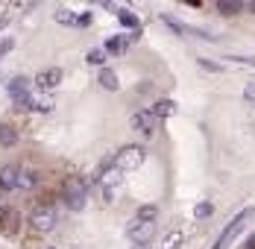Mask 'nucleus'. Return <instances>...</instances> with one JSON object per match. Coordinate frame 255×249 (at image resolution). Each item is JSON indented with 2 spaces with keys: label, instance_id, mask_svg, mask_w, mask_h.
I'll list each match as a JSON object with an SVG mask.
<instances>
[{
  "label": "nucleus",
  "instance_id": "20e7f679",
  "mask_svg": "<svg viewBox=\"0 0 255 249\" xmlns=\"http://www.w3.org/2000/svg\"><path fill=\"white\" fill-rule=\"evenodd\" d=\"M21 229V211L12 205H0V235H15Z\"/></svg>",
  "mask_w": 255,
  "mask_h": 249
},
{
  "label": "nucleus",
  "instance_id": "9d476101",
  "mask_svg": "<svg viewBox=\"0 0 255 249\" xmlns=\"http://www.w3.org/2000/svg\"><path fill=\"white\" fill-rule=\"evenodd\" d=\"M132 38H138V32H132V35H115V38H109L106 41V53H124V50L132 44Z\"/></svg>",
  "mask_w": 255,
  "mask_h": 249
},
{
  "label": "nucleus",
  "instance_id": "4be33fe9",
  "mask_svg": "<svg viewBox=\"0 0 255 249\" xmlns=\"http://www.w3.org/2000/svg\"><path fill=\"white\" fill-rule=\"evenodd\" d=\"M197 65H200L203 71H211V74H217V71H223V65H217V62H208V59H197Z\"/></svg>",
  "mask_w": 255,
  "mask_h": 249
},
{
  "label": "nucleus",
  "instance_id": "9b49d317",
  "mask_svg": "<svg viewBox=\"0 0 255 249\" xmlns=\"http://www.w3.org/2000/svg\"><path fill=\"white\" fill-rule=\"evenodd\" d=\"M24 94H29V79H26V76H15V79L9 82V97L18 100V97H24Z\"/></svg>",
  "mask_w": 255,
  "mask_h": 249
},
{
  "label": "nucleus",
  "instance_id": "7c9ffc66",
  "mask_svg": "<svg viewBox=\"0 0 255 249\" xmlns=\"http://www.w3.org/2000/svg\"><path fill=\"white\" fill-rule=\"evenodd\" d=\"M132 249H150V244H138V247H132Z\"/></svg>",
  "mask_w": 255,
  "mask_h": 249
},
{
  "label": "nucleus",
  "instance_id": "1a4fd4ad",
  "mask_svg": "<svg viewBox=\"0 0 255 249\" xmlns=\"http://www.w3.org/2000/svg\"><path fill=\"white\" fill-rule=\"evenodd\" d=\"M18 176H21V170H18L15 164L0 167V191H12V188H18Z\"/></svg>",
  "mask_w": 255,
  "mask_h": 249
},
{
  "label": "nucleus",
  "instance_id": "6e6552de",
  "mask_svg": "<svg viewBox=\"0 0 255 249\" xmlns=\"http://www.w3.org/2000/svg\"><path fill=\"white\" fill-rule=\"evenodd\" d=\"M59 82H62V68H47V71L35 74V85L38 88H56Z\"/></svg>",
  "mask_w": 255,
  "mask_h": 249
},
{
  "label": "nucleus",
  "instance_id": "f8f14e48",
  "mask_svg": "<svg viewBox=\"0 0 255 249\" xmlns=\"http://www.w3.org/2000/svg\"><path fill=\"white\" fill-rule=\"evenodd\" d=\"M150 112H153V115L158 118V121H164V118L176 115V103H173V100H158V103H155V106L150 109Z\"/></svg>",
  "mask_w": 255,
  "mask_h": 249
},
{
  "label": "nucleus",
  "instance_id": "6ab92c4d",
  "mask_svg": "<svg viewBox=\"0 0 255 249\" xmlns=\"http://www.w3.org/2000/svg\"><path fill=\"white\" fill-rule=\"evenodd\" d=\"M211 211H214V205H211V202H200V205L194 208V217H200V220H203V217H211Z\"/></svg>",
  "mask_w": 255,
  "mask_h": 249
},
{
  "label": "nucleus",
  "instance_id": "f03ea898",
  "mask_svg": "<svg viewBox=\"0 0 255 249\" xmlns=\"http://www.w3.org/2000/svg\"><path fill=\"white\" fill-rule=\"evenodd\" d=\"M62 194H65V202H68L71 211H82L85 202H88V188H85L82 179H68L65 188H62Z\"/></svg>",
  "mask_w": 255,
  "mask_h": 249
},
{
  "label": "nucleus",
  "instance_id": "2eb2a0df",
  "mask_svg": "<svg viewBox=\"0 0 255 249\" xmlns=\"http://www.w3.org/2000/svg\"><path fill=\"white\" fill-rule=\"evenodd\" d=\"M217 12H220L223 18H235V15L244 12V3H217Z\"/></svg>",
  "mask_w": 255,
  "mask_h": 249
},
{
  "label": "nucleus",
  "instance_id": "a878e982",
  "mask_svg": "<svg viewBox=\"0 0 255 249\" xmlns=\"http://www.w3.org/2000/svg\"><path fill=\"white\" fill-rule=\"evenodd\" d=\"M12 47H15V41H12V38H0V56H6Z\"/></svg>",
  "mask_w": 255,
  "mask_h": 249
},
{
  "label": "nucleus",
  "instance_id": "f3484780",
  "mask_svg": "<svg viewBox=\"0 0 255 249\" xmlns=\"http://www.w3.org/2000/svg\"><path fill=\"white\" fill-rule=\"evenodd\" d=\"M12 103H15V109H21V112H35V97H29V94L12 100Z\"/></svg>",
  "mask_w": 255,
  "mask_h": 249
},
{
  "label": "nucleus",
  "instance_id": "ddd939ff",
  "mask_svg": "<svg viewBox=\"0 0 255 249\" xmlns=\"http://www.w3.org/2000/svg\"><path fill=\"white\" fill-rule=\"evenodd\" d=\"M18 144V129L12 124H0V147H15Z\"/></svg>",
  "mask_w": 255,
  "mask_h": 249
},
{
  "label": "nucleus",
  "instance_id": "7ed1b4c3",
  "mask_svg": "<svg viewBox=\"0 0 255 249\" xmlns=\"http://www.w3.org/2000/svg\"><path fill=\"white\" fill-rule=\"evenodd\" d=\"M29 226L35 232H50L53 226H56V211H53L50 205H35V211L29 214Z\"/></svg>",
  "mask_w": 255,
  "mask_h": 249
},
{
  "label": "nucleus",
  "instance_id": "bb28decb",
  "mask_svg": "<svg viewBox=\"0 0 255 249\" xmlns=\"http://www.w3.org/2000/svg\"><path fill=\"white\" fill-rule=\"evenodd\" d=\"M91 24V15H88V12H85V15H79V26H88Z\"/></svg>",
  "mask_w": 255,
  "mask_h": 249
},
{
  "label": "nucleus",
  "instance_id": "5701e85b",
  "mask_svg": "<svg viewBox=\"0 0 255 249\" xmlns=\"http://www.w3.org/2000/svg\"><path fill=\"white\" fill-rule=\"evenodd\" d=\"M88 62H91V65H103V62H106V50H91V53H88Z\"/></svg>",
  "mask_w": 255,
  "mask_h": 249
},
{
  "label": "nucleus",
  "instance_id": "c85d7f7f",
  "mask_svg": "<svg viewBox=\"0 0 255 249\" xmlns=\"http://www.w3.org/2000/svg\"><path fill=\"white\" fill-rule=\"evenodd\" d=\"M244 249H255V235L250 238V241H247V244H244Z\"/></svg>",
  "mask_w": 255,
  "mask_h": 249
},
{
  "label": "nucleus",
  "instance_id": "dca6fc26",
  "mask_svg": "<svg viewBox=\"0 0 255 249\" xmlns=\"http://www.w3.org/2000/svg\"><path fill=\"white\" fill-rule=\"evenodd\" d=\"M155 217H158V208H155V205H141V208H138V217H135V220H144V223H153Z\"/></svg>",
  "mask_w": 255,
  "mask_h": 249
},
{
  "label": "nucleus",
  "instance_id": "393cba45",
  "mask_svg": "<svg viewBox=\"0 0 255 249\" xmlns=\"http://www.w3.org/2000/svg\"><path fill=\"white\" fill-rule=\"evenodd\" d=\"M232 62H241V65H253L255 68V56H241V53H232Z\"/></svg>",
  "mask_w": 255,
  "mask_h": 249
},
{
  "label": "nucleus",
  "instance_id": "c756f323",
  "mask_svg": "<svg viewBox=\"0 0 255 249\" xmlns=\"http://www.w3.org/2000/svg\"><path fill=\"white\" fill-rule=\"evenodd\" d=\"M6 24H9V15H3V18H0V29H3Z\"/></svg>",
  "mask_w": 255,
  "mask_h": 249
},
{
  "label": "nucleus",
  "instance_id": "0eeeda50",
  "mask_svg": "<svg viewBox=\"0 0 255 249\" xmlns=\"http://www.w3.org/2000/svg\"><path fill=\"white\" fill-rule=\"evenodd\" d=\"M132 126H135L144 138H150V135H155L158 118H155L153 112H138V115H132Z\"/></svg>",
  "mask_w": 255,
  "mask_h": 249
},
{
  "label": "nucleus",
  "instance_id": "412c9836",
  "mask_svg": "<svg viewBox=\"0 0 255 249\" xmlns=\"http://www.w3.org/2000/svg\"><path fill=\"white\" fill-rule=\"evenodd\" d=\"M121 24H124V26H132V29H138V18H135L132 12H127V9H124V12H121Z\"/></svg>",
  "mask_w": 255,
  "mask_h": 249
},
{
  "label": "nucleus",
  "instance_id": "b1692460",
  "mask_svg": "<svg viewBox=\"0 0 255 249\" xmlns=\"http://www.w3.org/2000/svg\"><path fill=\"white\" fill-rule=\"evenodd\" d=\"M35 185V176L32 173H21L18 176V188H32Z\"/></svg>",
  "mask_w": 255,
  "mask_h": 249
},
{
  "label": "nucleus",
  "instance_id": "423d86ee",
  "mask_svg": "<svg viewBox=\"0 0 255 249\" xmlns=\"http://www.w3.org/2000/svg\"><path fill=\"white\" fill-rule=\"evenodd\" d=\"M247 217H250V211H244V214H238V217H235V220H232V223L226 226V232H223V235L217 238V244H214L211 249H226V247H229L232 241L238 238V232H241V226L247 223Z\"/></svg>",
  "mask_w": 255,
  "mask_h": 249
},
{
  "label": "nucleus",
  "instance_id": "4468645a",
  "mask_svg": "<svg viewBox=\"0 0 255 249\" xmlns=\"http://www.w3.org/2000/svg\"><path fill=\"white\" fill-rule=\"evenodd\" d=\"M100 85L106 88V91H118V85H121V82H118V74H115L112 68H103L100 71Z\"/></svg>",
  "mask_w": 255,
  "mask_h": 249
},
{
  "label": "nucleus",
  "instance_id": "a211bd4d",
  "mask_svg": "<svg viewBox=\"0 0 255 249\" xmlns=\"http://www.w3.org/2000/svg\"><path fill=\"white\" fill-rule=\"evenodd\" d=\"M182 241H185V235H182V232H170V235L164 238V244H161V249H176L179 244H182Z\"/></svg>",
  "mask_w": 255,
  "mask_h": 249
},
{
  "label": "nucleus",
  "instance_id": "aec40b11",
  "mask_svg": "<svg viewBox=\"0 0 255 249\" xmlns=\"http://www.w3.org/2000/svg\"><path fill=\"white\" fill-rule=\"evenodd\" d=\"M56 21H59V24H68V26H74V24L79 26V18L71 15V12H56Z\"/></svg>",
  "mask_w": 255,
  "mask_h": 249
},
{
  "label": "nucleus",
  "instance_id": "cd10ccee",
  "mask_svg": "<svg viewBox=\"0 0 255 249\" xmlns=\"http://www.w3.org/2000/svg\"><path fill=\"white\" fill-rule=\"evenodd\" d=\"M247 97L255 100V82H250V88H247Z\"/></svg>",
  "mask_w": 255,
  "mask_h": 249
},
{
  "label": "nucleus",
  "instance_id": "473e14b6",
  "mask_svg": "<svg viewBox=\"0 0 255 249\" xmlns=\"http://www.w3.org/2000/svg\"><path fill=\"white\" fill-rule=\"evenodd\" d=\"M50 249H53V247H50Z\"/></svg>",
  "mask_w": 255,
  "mask_h": 249
},
{
  "label": "nucleus",
  "instance_id": "f257e3e1",
  "mask_svg": "<svg viewBox=\"0 0 255 249\" xmlns=\"http://www.w3.org/2000/svg\"><path fill=\"white\" fill-rule=\"evenodd\" d=\"M144 158H147L144 147H138V144H129V147H124L118 155H115V167H118L121 173H129V170H138V167L144 164Z\"/></svg>",
  "mask_w": 255,
  "mask_h": 249
},
{
  "label": "nucleus",
  "instance_id": "39448f33",
  "mask_svg": "<svg viewBox=\"0 0 255 249\" xmlns=\"http://www.w3.org/2000/svg\"><path fill=\"white\" fill-rule=\"evenodd\" d=\"M153 232H155V226L153 223H144V220H132L127 229V235H129V241L138 247V244H150V238H153Z\"/></svg>",
  "mask_w": 255,
  "mask_h": 249
},
{
  "label": "nucleus",
  "instance_id": "2f4dec72",
  "mask_svg": "<svg viewBox=\"0 0 255 249\" xmlns=\"http://www.w3.org/2000/svg\"><path fill=\"white\" fill-rule=\"evenodd\" d=\"M250 9H253V12H255V3H253V6H250Z\"/></svg>",
  "mask_w": 255,
  "mask_h": 249
}]
</instances>
